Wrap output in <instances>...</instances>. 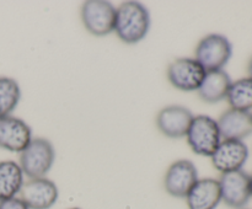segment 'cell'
<instances>
[{
	"mask_svg": "<svg viewBox=\"0 0 252 209\" xmlns=\"http://www.w3.org/2000/svg\"><path fill=\"white\" fill-rule=\"evenodd\" d=\"M243 209H245V208H243Z\"/></svg>",
	"mask_w": 252,
	"mask_h": 209,
	"instance_id": "23",
	"label": "cell"
},
{
	"mask_svg": "<svg viewBox=\"0 0 252 209\" xmlns=\"http://www.w3.org/2000/svg\"><path fill=\"white\" fill-rule=\"evenodd\" d=\"M198 181V170L196 165L187 159L172 162L164 176V188L175 198H186L194 183Z\"/></svg>",
	"mask_w": 252,
	"mask_h": 209,
	"instance_id": "7",
	"label": "cell"
},
{
	"mask_svg": "<svg viewBox=\"0 0 252 209\" xmlns=\"http://www.w3.org/2000/svg\"><path fill=\"white\" fill-rule=\"evenodd\" d=\"M248 71H249V76L252 78V57L250 59V61H249V65H248Z\"/></svg>",
	"mask_w": 252,
	"mask_h": 209,
	"instance_id": "20",
	"label": "cell"
},
{
	"mask_svg": "<svg viewBox=\"0 0 252 209\" xmlns=\"http://www.w3.org/2000/svg\"><path fill=\"white\" fill-rule=\"evenodd\" d=\"M0 209H30L26 204L22 202L20 197L0 201Z\"/></svg>",
	"mask_w": 252,
	"mask_h": 209,
	"instance_id": "19",
	"label": "cell"
},
{
	"mask_svg": "<svg viewBox=\"0 0 252 209\" xmlns=\"http://www.w3.org/2000/svg\"><path fill=\"white\" fill-rule=\"evenodd\" d=\"M250 188H251V198H252V175H250Z\"/></svg>",
	"mask_w": 252,
	"mask_h": 209,
	"instance_id": "21",
	"label": "cell"
},
{
	"mask_svg": "<svg viewBox=\"0 0 252 209\" xmlns=\"http://www.w3.org/2000/svg\"><path fill=\"white\" fill-rule=\"evenodd\" d=\"M187 144L199 156L211 157L223 140L217 119L211 116L198 115L192 119L186 134Z\"/></svg>",
	"mask_w": 252,
	"mask_h": 209,
	"instance_id": "3",
	"label": "cell"
},
{
	"mask_svg": "<svg viewBox=\"0 0 252 209\" xmlns=\"http://www.w3.org/2000/svg\"><path fill=\"white\" fill-rule=\"evenodd\" d=\"M19 196L30 209H51L58 201L59 189L47 177L30 179L25 181Z\"/></svg>",
	"mask_w": 252,
	"mask_h": 209,
	"instance_id": "9",
	"label": "cell"
},
{
	"mask_svg": "<svg viewBox=\"0 0 252 209\" xmlns=\"http://www.w3.org/2000/svg\"><path fill=\"white\" fill-rule=\"evenodd\" d=\"M69 209H81V208H76V207H74V208H69Z\"/></svg>",
	"mask_w": 252,
	"mask_h": 209,
	"instance_id": "22",
	"label": "cell"
},
{
	"mask_svg": "<svg viewBox=\"0 0 252 209\" xmlns=\"http://www.w3.org/2000/svg\"><path fill=\"white\" fill-rule=\"evenodd\" d=\"M207 71L194 58H176L167 66L166 75L170 84L180 91H197Z\"/></svg>",
	"mask_w": 252,
	"mask_h": 209,
	"instance_id": "6",
	"label": "cell"
},
{
	"mask_svg": "<svg viewBox=\"0 0 252 209\" xmlns=\"http://www.w3.org/2000/svg\"><path fill=\"white\" fill-rule=\"evenodd\" d=\"M223 139L243 140L252 134V113L229 108L217 119Z\"/></svg>",
	"mask_w": 252,
	"mask_h": 209,
	"instance_id": "14",
	"label": "cell"
},
{
	"mask_svg": "<svg viewBox=\"0 0 252 209\" xmlns=\"http://www.w3.org/2000/svg\"><path fill=\"white\" fill-rule=\"evenodd\" d=\"M149 10L139 1H125L116 7L115 31L127 44H135L147 37L150 30Z\"/></svg>",
	"mask_w": 252,
	"mask_h": 209,
	"instance_id": "1",
	"label": "cell"
},
{
	"mask_svg": "<svg viewBox=\"0 0 252 209\" xmlns=\"http://www.w3.org/2000/svg\"><path fill=\"white\" fill-rule=\"evenodd\" d=\"M21 98V89L15 79L0 76V118L12 116Z\"/></svg>",
	"mask_w": 252,
	"mask_h": 209,
	"instance_id": "18",
	"label": "cell"
},
{
	"mask_svg": "<svg viewBox=\"0 0 252 209\" xmlns=\"http://www.w3.org/2000/svg\"><path fill=\"white\" fill-rule=\"evenodd\" d=\"M249 148L243 140L223 139L212 155V164L220 174L243 170L249 159Z\"/></svg>",
	"mask_w": 252,
	"mask_h": 209,
	"instance_id": "10",
	"label": "cell"
},
{
	"mask_svg": "<svg viewBox=\"0 0 252 209\" xmlns=\"http://www.w3.org/2000/svg\"><path fill=\"white\" fill-rule=\"evenodd\" d=\"M56 161L54 145L46 138H32L30 144L20 152L19 165L29 179L46 177Z\"/></svg>",
	"mask_w": 252,
	"mask_h": 209,
	"instance_id": "2",
	"label": "cell"
},
{
	"mask_svg": "<svg viewBox=\"0 0 252 209\" xmlns=\"http://www.w3.org/2000/svg\"><path fill=\"white\" fill-rule=\"evenodd\" d=\"M193 117V113L185 106L170 105L158 113L157 127L165 137L179 139L186 137Z\"/></svg>",
	"mask_w": 252,
	"mask_h": 209,
	"instance_id": "11",
	"label": "cell"
},
{
	"mask_svg": "<svg viewBox=\"0 0 252 209\" xmlns=\"http://www.w3.org/2000/svg\"><path fill=\"white\" fill-rule=\"evenodd\" d=\"M81 21L89 33L96 37L108 36L115 31L116 6L105 0H89L80 10Z\"/></svg>",
	"mask_w": 252,
	"mask_h": 209,
	"instance_id": "5",
	"label": "cell"
},
{
	"mask_svg": "<svg viewBox=\"0 0 252 209\" xmlns=\"http://www.w3.org/2000/svg\"><path fill=\"white\" fill-rule=\"evenodd\" d=\"M32 140V130L21 118L15 116L0 118V149L21 152Z\"/></svg>",
	"mask_w": 252,
	"mask_h": 209,
	"instance_id": "12",
	"label": "cell"
},
{
	"mask_svg": "<svg viewBox=\"0 0 252 209\" xmlns=\"http://www.w3.org/2000/svg\"><path fill=\"white\" fill-rule=\"evenodd\" d=\"M231 79L225 70L207 71L201 86L197 90L199 98L207 103H217L225 100L231 85Z\"/></svg>",
	"mask_w": 252,
	"mask_h": 209,
	"instance_id": "15",
	"label": "cell"
},
{
	"mask_svg": "<svg viewBox=\"0 0 252 209\" xmlns=\"http://www.w3.org/2000/svg\"><path fill=\"white\" fill-rule=\"evenodd\" d=\"M25 183V175L19 162L12 160L0 161V201L14 198Z\"/></svg>",
	"mask_w": 252,
	"mask_h": 209,
	"instance_id": "16",
	"label": "cell"
},
{
	"mask_svg": "<svg viewBox=\"0 0 252 209\" xmlns=\"http://www.w3.org/2000/svg\"><path fill=\"white\" fill-rule=\"evenodd\" d=\"M233 56V46L224 34L211 33L198 42L193 58L206 71L223 70Z\"/></svg>",
	"mask_w": 252,
	"mask_h": 209,
	"instance_id": "4",
	"label": "cell"
},
{
	"mask_svg": "<svg viewBox=\"0 0 252 209\" xmlns=\"http://www.w3.org/2000/svg\"><path fill=\"white\" fill-rule=\"evenodd\" d=\"M225 100L230 108L250 112L252 110V78L246 76L233 81Z\"/></svg>",
	"mask_w": 252,
	"mask_h": 209,
	"instance_id": "17",
	"label": "cell"
},
{
	"mask_svg": "<svg viewBox=\"0 0 252 209\" xmlns=\"http://www.w3.org/2000/svg\"><path fill=\"white\" fill-rule=\"evenodd\" d=\"M189 209H217L221 203L219 181L216 179H198L186 196Z\"/></svg>",
	"mask_w": 252,
	"mask_h": 209,
	"instance_id": "13",
	"label": "cell"
},
{
	"mask_svg": "<svg viewBox=\"0 0 252 209\" xmlns=\"http://www.w3.org/2000/svg\"><path fill=\"white\" fill-rule=\"evenodd\" d=\"M221 202L234 209H243L251 199L250 175L244 170L221 174L218 179Z\"/></svg>",
	"mask_w": 252,
	"mask_h": 209,
	"instance_id": "8",
	"label": "cell"
}]
</instances>
